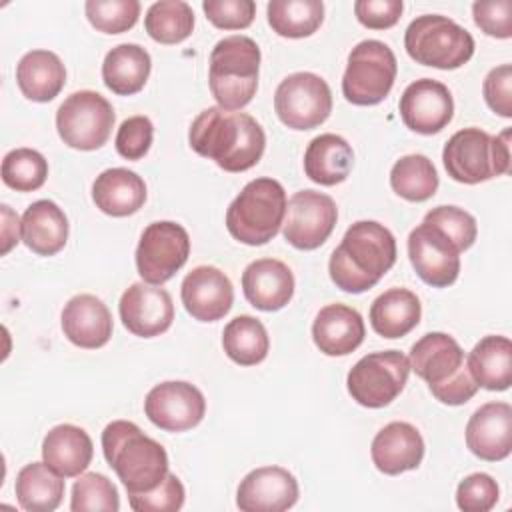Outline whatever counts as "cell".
Listing matches in <instances>:
<instances>
[{
	"label": "cell",
	"instance_id": "5b68a950",
	"mask_svg": "<svg viewBox=\"0 0 512 512\" xmlns=\"http://www.w3.org/2000/svg\"><path fill=\"white\" fill-rule=\"evenodd\" d=\"M260 48L244 34L218 40L210 52L208 84L214 100L224 110H242L258 88Z\"/></svg>",
	"mask_w": 512,
	"mask_h": 512
},
{
	"label": "cell",
	"instance_id": "ba28073f",
	"mask_svg": "<svg viewBox=\"0 0 512 512\" xmlns=\"http://www.w3.org/2000/svg\"><path fill=\"white\" fill-rule=\"evenodd\" d=\"M408 56L438 70H456L474 54L472 34L448 16L422 14L414 18L404 32Z\"/></svg>",
	"mask_w": 512,
	"mask_h": 512
},
{
	"label": "cell",
	"instance_id": "7bdbcfd3",
	"mask_svg": "<svg viewBox=\"0 0 512 512\" xmlns=\"http://www.w3.org/2000/svg\"><path fill=\"white\" fill-rule=\"evenodd\" d=\"M184 498V484L172 472H168L166 478L154 490L128 494L130 508L136 512H176L184 506Z\"/></svg>",
	"mask_w": 512,
	"mask_h": 512
},
{
	"label": "cell",
	"instance_id": "d6986e66",
	"mask_svg": "<svg viewBox=\"0 0 512 512\" xmlns=\"http://www.w3.org/2000/svg\"><path fill=\"white\" fill-rule=\"evenodd\" d=\"M180 298L186 312L198 322H216L224 318L234 302L230 278L216 266L192 268L180 286Z\"/></svg>",
	"mask_w": 512,
	"mask_h": 512
},
{
	"label": "cell",
	"instance_id": "9a60e30c",
	"mask_svg": "<svg viewBox=\"0 0 512 512\" xmlns=\"http://www.w3.org/2000/svg\"><path fill=\"white\" fill-rule=\"evenodd\" d=\"M408 258L420 280L432 288H446L460 274V248L424 220L408 234Z\"/></svg>",
	"mask_w": 512,
	"mask_h": 512
},
{
	"label": "cell",
	"instance_id": "2e32d148",
	"mask_svg": "<svg viewBox=\"0 0 512 512\" xmlns=\"http://www.w3.org/2000/svg\"><path fill=\"white\" fill-rule=\"evenodd\" d=\"M144 414L166 432H186L206 414L204 394L190 382L168 380L156 384L144 398Z\"/></svg>",
	"mask_w": 512,
	"mask_h": 512
},
{
	"label": "cell",
	"instance_id": "ab89813d",
	"mask_svg": "<svg viewBox=\"0 0 512 512\" xmlns=\"http://www.w3.org/2000/svg\"><path fill=\"white\" fill-rule=\"evenodd\" d=\"M72 512H118L120 496L112 480L100 472H84L72 486Z\"/></svg>",
	"mask_w": 512,
	"mask_h": 512
},
{
	"label": "cell",
	"instance_id": "681fc988",
	"mask_svg": "<svg viewBox=\"0 0 512 512\" xmlns=\"http://www.w3.org/2000/svg\"><path fill=\"white\" fill-rule=\"evenodd\" d=\"M404 10L402 0H358L354 2V14L358 22L372 30L392 28Z\"/></svg>",
	"mask_w": 512,
	"mask_h": 512
},
{
	"label": "cell",
	"instance_id": "7dc6e473",
	"mask_svg": "<svg viewBox=\"0 0 512 512\" xmlns=\"http://www.w3.org/2000/svg\"><path fill=\"white\" fill-rule=\"evenodd\" d=\"M476 26L494 38L512 36V0H478L472 4Z\"/></svg>",
	"mask_w": 512,
	"mask_h": 512
},
{
	"label": "cell",
	"instance_id": "52a82bcc",
	"mask_svg": "<svg viewBox=\"0 0 512 512\" xmlns=\"http://www.w3.org/2000/svg\"><path fill=\"white\" fill-rule=\"evenodd\" d=\"M442 162L448 176L462 184H480L494 176L510 172V128L490 136L480 128H462L454 132L442 150Z\"/></svg>",
	"mask_w": 512,
	"mask_h": 512
},
{
	"label": "cell",
	"instance_id": "5bb4252c",
	"mask_svg": "<svg viewBox=\"0 0 512 512\" xmlns=\"http://www.w3.org/2000/svg\"><path fill=\"white\" fill-rule=\"evenodd\" d=\"M336 220L338 208L328 194L300 190L288 200L282 234L298 250H316L328 240Z\"/></svg>",
	"mask_w": 512,
	"mask_h": 512
},
{
	"label": "cell",
	"instance_id": "f1b7e54d",
	"mask_svg": "<svg viewBox=\"0 0 512 512\" xmlns=\"http://www.w3.org/2000/svg\"><path fill=\"white\" fill-rule=\"evenodd\" d=\"M16 84L32 102L54 100L66 84V68L50 50H30L16 64Z\"/></svg>",
	"mask_w": 512,
	"mask_h": 512
},
{
	"label": "cell",
	"instance_id": "b9f144b4",
	"mask_svg": "<svg viewBox=\"0 0 512 512\" xmlns=\"http://www.w3.org/2000/svg\"><path fill=\"white\" fill-rule=\"evenodd\" d=\"M424 222L432 224L440 232H444L448 238L454 240V244L460 248V252L468 250L478 234L476 218L458 208V206H436L426 212Z\"/></svg>",
	"mask_w": 512,
	"mask_h": 512
},
{
	"label": "cell",
	"instance_id": "ffe728a7",
	"mask_svg": "<svg viewBox=\"0 0 512 512\" xmlns=\"http://www.w3.org/2000/svg\"><path fill=\"white\" fill-rule=\"evenodd\" d=\"M298 500V482L282 466H260L248 472L236 492L242 512H284Z\"/></svg>",
	"mask_w": 512,
	"mask_h": 512
},
{
	"label": "cell",
	"instance_id": "f6af8a7d",
	"mask_svg": "<svg viewBox=\"0 0 512 512\" xmlns=\"http://www.w3.org/2000/svg\"><path fill=\"white\" fill-rule=\"evenodd\" d=\"M154 138V126L148 116L126 118L116 132V152L126 160H140L148 154Z\"/></svg>",
	"mask_w": 512,
	"mask_h": 512
},
{
	"label": "cell",
	"instance_id": "c3c4849f",
	"mask_svg": "<svg viewBox=\"0 0 512 512\" xmlns=\"http://www.w3.org/2000/svg\"><path fill=\"white\" fill-rule=\"evenodd\" d=\"M484 100L492 112L502 118H512V66L502 64L492 68L482 84Z\"/></svg>",
	"mask_w": 512,
	"mask_h": 512
},
{
	"label": "cell",
	"instance_id": "836d02e7",
	"mask_svg": "<svg viewBox=\"0 0 512 512\" xmlns=\"http://www.w3.org/2000/svg\"><path fill=\"white\" fill-rule=\"evenodd\" d=\"M16 500L28 512H52L64 496V480L44 460L30 462L16 474Z\"/></svg>",
	"mask_w": 512,
	"mask_h": 512
},
{
	"label": "cell",
	"instance_id": "30bf717a",
	"mask_svg": "<svg viewBox=\"0 0 512 512\" xmlns=\"http://www.w3.org/2000/svg\"><path fill=\"white\" fill-rule=\"evenodd\" d=\"M112 104L94 90L72 92L56 110V130L62 142L76 150L102 148L114 128Z\"/></svg>",
	"mask_w": 512,
	"mask_h": 512
},
{
	"label": "cell",
	"instance_id": "f907efd6",
	"mask_svg": "<svg viewBox=\"0 0 512 512\" xmlns=\"http://www.w3.org/2000/svg\"><path fill=\"white\" fill-rule=\"evenodd\" d=\"M0 208H2V222H4V226H2V254H6L14 244H18L14 240V236L10 234L12 226H18V216L6 204H2Z\"/></svg>",
	"mask_w": 512,
	"mask_h": 512
},
{
	"label": "cell",
	"instance_id": "60d3db41",
	"mask_svg": "<svg viewBox=\"0 0 512 512\" xmlns=\"http://www.w3.org/2000/svg\"><path fill=\"white\" fill-rule=\"evenodd\" d=\"M88 22L104 34H122L130 30L140 16L138 0H88L84 4Z\"/></svg>",
	"mask_w": 512,
	"mask_h": 512
},
{
	"label": "cell",
	"instance_id": "277c9868",
	"mask_svg": "<svg viewBox=\"0 0 512 512\" xmlns=\"http://www.w3.org/2000/svg\"><path fill=\"white\" fill-rule=\"evenodd\" d=\"M410 370L428 382L432 396L448 406L466 404L478 384L472 378L460 344L446 332H428L410 348Z\"/></svg>",
	"mask_w": 512,
	"mask_h": 512
},
{
	"label": "cell",
	"instance_id": "8d00e7d4",
	"mask_svg": "<svg viewBox=\"0 0 512 512\" xmlns=\"http://www.w3.org/2000/svg\"><path fill=\"white\" fill-rule=\"evenodd\" d=\"M392 190L408 202H426L438 190V172L424 154H406L390 170Z\"/></svg>",
	"mask_w": 512,
	"mask_h": 512
},
{
	"label": "cell",
	"instance_id": "d4e9b609",
	"mask_svg": "<svg viewBox=\"0 0 512 512\" xmlns=\"http://www.w3.org/2000/svg\"><path fill=\"white\" fill-rule=\"evenodd\" d=\"M366 336L364 320L358 310L346 304L320 308L312 322V340L326 356H346L354 352Z\"/></svg>",
	"mask_w": 512,
	"mask_h": 512
},
{
	"label": "cell",
	"instance_id": "ac0fdd59",
	"mask_svg": "<svg viewBox=\"0 0 512 512\" xmlns=\"http://www.w3.org/2000/svg\"><path fill=\"white\" fill-rule=\"evenodd\" d=\"M400 118L418 134L430 136L446 128L454 116L450 90L432 78H420L406 86L400 96Z\"/></svg>",
	"mask_w": 512,
	"mask_h": 512
},
{
	"label": "cell",
	"instance_id": "4316f807",
	"mask_svg": "<svg viewBox=\"0 0 512 512\" xmlns=\"http://www.w3.org/2000/svg\"><path fill=\"white\" fill-rule=\"evenodd\" d=\"M92 200L96 208L108 216H130L144 206L146 184L142 176L128 168H108L96 176Z\"/></svg>",
	"mask_w": 512,
	"mask_h": 512
},
{
	"label": "cell",
	"instance_id": "603a6c76",
	"mask_svg": "<svg viewBox=\"0 0 512 512\" xmlns=\"http://www.w3.org/2000/svg\"><path fill=\"white\" fill-rule=\"evenodd\" d=\"M370 456L374 466L388 476L414 470L424 458L422 434L410 422H390L374 436Z\"/></svg>",
	"mask_w": 512,
	"mask_h": 512
},
{
	"label": "cell",
	"instance_id": "9c48e42d",
	"mask_svg": "<svg viewBox=\"0 0 512 512\" xmlns=\"http://www.w3.org/2000/svg\"><path fill=\"white\" fill-rule=\"evenodd\" d=\"M398 64L392 48L380 40H362L350 54L342 76V94L356 106L380 104L392 90Z\"/></svg>",
	"mask_w": 512,
	"mask_h": 512
},
{
	"label": "cell",
	"instance_id": "7402d4cb",
	"mask_svg": "<svg viewBox=\"0 0 512 512\" xmlns=\"http://www.w3.org/2000/svg\"><path fill=\"white\" fill-rule=\"evenodd\" d=\"M112 314L94 294L72 296L62 310V332L78 348L96 350L112 338Z\"/></svg>",
	"mask_w": 512,
	"mask_h": 512
},
{
	"label": "cell",
	"instance_id": "4fadbf2b",
	"mask_svg": "<svg viewBox=\"0 0 512 512\" xmlns=\"http://www.w3.org/2000/svg\"><path fill=\"white\" fill-rule=\"evenodd\" d=\"M190 256L186 228L172 220H158L144 228L136 246V268L144 282L160 286L168 282Z\"/></svg>",
	"mask_w": 512,
	"mask_h": 512
},
{
	"label": "cell",
	"instance_id": "44dd1931",
	"mask_svg": "<svg viewBox=\"0 0 512 512\" xmlns=\"http://www.w3.org/2000/svg\"><path fill=\"white\" fill-rule=\"evenodd\" d=\"M468 450L486 462H500L512 452V406L508 402L482 404L466 424Z\"/></svg>",
	"mask_w": 512,
	"mask_h": 512
},
{
	"label": "cell",
	"instance_id": "e575fe53",
	"mask_svg": "<svg viewBox=\"0 0 512 512\" xmlns=\"http://www.w3.org/2000/svg\"><path fill=\"white\" fill-rule=\"evenodd\" d=\"M222 348L232 362L240 366H254L268 356L270 338L258 318L240 314L224 326Z\"/></svg>",
	"mask_w": 512,
	"mask_h": 512
},
{
	"label": "cell",
	"instance_id": "f546056e",
	"mask_svg": "<svg viewBox=\"0 0 512 512\" xmlns=\"http://www.w3.org/2000/svg\"><path fill=\"white\" fill-rule=\"evenodd\" d=\"M352 146L338 134L326 132L310 140L304 152V172L320 186H336L344 182L352 170Z\"/></svg>",
	"mask_w": 512,
	"mask_h": 512
},
{
	"label": "cell",
	"instance_id": "7a4b0ae2",
	"mask_svg": "<svg viewBox=\"0 0 512 512\" xmlns=\"http://www.w3.org/2000/svg\"><path fill=\"white\" fill-rule=\"evenodd\" d=\"M394 234L376 220L354 222L334 248L328 272L336 288L360 294L380 282L396 262Z\"/></svg>",
	"mask_w": 512,
	"mask_h": 512
},
{
	"label": "cell",
	"instance_id": "4dcf8cb0",
	"mask_svg": "<svg viewBox=\"0 0 512 512\" xmlns=\"http://www.w3.org/2000/svg\"><path fill=\"white\" fill-rule=\"evenodd\" d=\"M466 366L478 386L502 392L512 384V342L506 336H484L468 354Z\"/></svg>",
	"mask_w": 512,
	"mask_h": 512
},
{
	"label": "cell",
	"instance_id": "3957f363",
	"mask_svg": "<svg viewBox=\"0 0 512 512\" xmlns=\"http://www.w3.org/2000/svg\"><path fill=\"white\" fill-rule=\"evenodd\" d=\"M102 452L128 494L154 490L170 472L164 446L130 420H114L102 430Z\"/></svg>",
	"mask_w": 512,
	"mask_h": 512
},
{
	"label": "cell",
	"instance_id": "83f0119b",
	"mask_svg": "<svg viewBox=\"0 0 512 512\" xmlns=\"http://www.w3.org/2000/svg\"><path fill=\"white\" fill-rule=\"evenodd\" d=\"M22 242L38 256H54L66 246L68 218L52 200L32 202L20 220Z\"/></svg>",
	"mask_w": 512,
	"mask_h": 512
},
{
	"label": "cell",
	"instance_id": "8992f818",
	"mask_svg": "<svg viewBox=\"0 0 512 512\" xmlns=\"http://www.w3.org/2000/svg\"><path fill=\"white\" fill-rule=\"evenodd\" d=\"M286 190L274 178L250 180L226 210L230 236L248 246L270 242L282 228L286 216Z\"/></svg>",
	"mask_w": 512,
	"mask_h": 512
},
{
	"label": "cell",
	"instance_id": "74e56055",
	"mask_svg": "<svg viewBox=\"0 0 512 512\" xmlns=\"http://www.w3.org/2000/svg\"><path fill=\"white\" fill-rule=\"evenodd\" d=\"M148 36L160 44H180L194 28V10L184 0L154 2L144 16Z\"/></svg>",
	"mask_w": 512,
	"mask_h": 512
},
{
	"label": "cell",
	"instance_id": "d6a6232c",
	"mask_svg": "<svg viewBox=\"0 0 512 512\" xmlns=\"http://www.w3.org/2000/svg\"><path fill=\"white\" fill-rule=\"evenodd\" d=\"M152 60L140 44H118L102 62V80L108 90L118 96H132L140 92L150 76Z\"/></svg>",
	"mask_w": 512,
	"mask_h": 512
},
{
	"label": "cell",
	"instance_id": "ee69618b",
	"mask_svg": "<svg viewBox=\"0 0 512 512\" xmlns=\"http://www.w3.org/2000/svg\"><path fill=\"white\" fill-rule=\"evenodd\" d=\"M500 488L490 474L474 472L456 488V504L464 512H488L496 506Z\"/></svg>",
	"mask_w": 512,
	"mask_h": 512
},
{
	"label": "cell",
	"instance_id": "e0dca14e",
	"mask_svg": "<svg viewBox=\"0 0 512 512\" xmlns=\"http://www.w3.org/2000/svg\"><path fill=\"white\" fill-rule=\"evenodd\" d=\"M118 312L128 332L140 338L164 334L174 320V304L168 290L148 282H134L126 288L120 296Z\"/></svg>",
	"mask_w": 512,
	"mask_h": 512
},
{
	"label": "cell",
	"instance_id": "d590c367",
	"mask_svg": "<svg viewBox=\"0 0 512 512\" xmlns=\"http://www.w3.org/2000/svg\"><path fill=\"white\" fill-rule=\"evenodd\" d=\"M270 28L284 38H306L314 34L324 20L322 0H270L268 8Z\"/></svg>",
	"mask_w": 512,
	"mask_h": 512
},
{
	"label": "cell",
	"instance_id": "1f68e13d",
	"mask_svg": "<svg viewBox=\"0 0 512 512\" xmlns=\"http://www.w3.org/2000/svg\"><path fill=\"white\" fill-rule=\"evenodd\" d=\"M422 316L418 296L408 288H390L370 306V324L382 338H402L412 332Z\"/></svg>",
	"mask_w": 512,
	"mask_h": 512
},
{
	"label": "cell",
	"instance_id": "6da1fadb",
	"mask_svg": "<svg viewBox=\"0 0 512 512\" xmlns=\"http://www.w3.org/2000/svg\"><path fill=\"white\" fill-rule=\"evenodd\" d=\"M190 148L214 160L226 172H244L256 166L266 148L264 128L246 112L210 106L190 124Z\"/></svg>",
	"mask_w": 512,
	"mask_h": 512
},
{
	"label": "cell",
	"instance_id": "f35d334b",
	"mask_svg": "<svg viewBox=\"0 0 512 512\" xmlns=\"http://www.w3.org/2000/svg\"><path fill=\"white\" fill-rule=\"evenodd\" d=\"M48 178L46 158L32 148H14L2 160V182L16 192L38 190Z\"/></svg>",
	"mask_w": 512,
	"mask_h": 512
},
{
	"label": "cell",
	"instance_id": "484cf974",
	"mask_svg": "<svg viewBox=\"0 0 512 512\" xmlns=\"http://www.w3.org/2000/svg\"><path fill=\"white\" fill-rule=\"evenodd\" d=\"M94 456L88 432L74 424H58L42 440V460L62 478L80 476Z\"/></svg>",
	"mask_w": 512,
	"mask_h": 512
},
{
	"label": "cell",
	"instance_id": "bcb514c9",
	"mask_svg": "<svg viewBox=\"0 0 512 512\" xmlns=\"http://www.w3.org/2000/svg\"><path fill=\"white\" fill-rule=\"evenodd\" d=\"M202 10L216 28L224 30L248 28L256 16L254 0H204Z\"/></svg>",
	"mask_w": 512,
	"mask_h": 512
},
{
	"label": "cell",
	"instance_id": "7c38bea8",
	"mask_svg": "<svg viewBox=\"0 0 512 512\" xmlns=\"http://www.w3.org/2000/svg\"><path fill=\"white\" fill-rule=\"evenodd\" d=\"M274 110L284 126L312 130L332 112L330 86L314 72L288 74L274 92Z\"/></svg>",
	"mask_w": 512,
	"mask_h": 512
},
{
	"label": "cell",
	"instance_id": "cb8c5ba5",
	"mask_svg": "<svg viewBox=\"0 0 512 512\" xmlns=\"http://www.w3.org/2000/svg\"><path fill=\"white\" fill-rule=\"evenodd\" d=\"M242 290L254 308L276 312L294 296V274L282 260L258 258L244 268Z\"/></svg>",
	"mask_w": 512,
	"mask_h": 512
},
{
	"label": "cell",
	"instance_id": "8fae6325",
	"mask_svg": "<svg viewBox=\"0 0 512 512\" xmlns=\"http://www.w3.org/2000/svg\"><path fill=\"white\" fill-rule=\"evenodd\" d=\"M408 374L410 360L400 350L370 352L350 368L348 394L360 406L384 408L404 390Z\"/></svg>",
	"mask_w": 512,
	"mask_h": 512
}]
</instances>
